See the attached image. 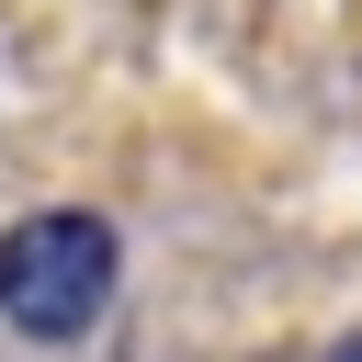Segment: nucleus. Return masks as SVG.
Here are the masks:
<instances>
[{
    "instance_id": "1",
    "label": "nucleus",
    "mask_w": 362,
    "mask_h": 362,
    "mask_svg": "<svg viewBox=\"0 0 362 362\" xmlns=\"http://www.w3.org/2000/svg\"><path fill=\"white\" fill-rule=\"evenodd\" d=\"M113 283H124V238L90 204H45L0 238V317L23 339H90Z\"/></svg>"
},
{
    "instance_id": "2",
    "label": "nucleus",
    "mask_w": 362,
    "mask_h": 362,
    "mask_svg": "<svg viewBox=\"0 0 362 362\" xmlns=\"http://www.w3.org/2000/svg\"><path fill=\"white\" fill-rule=\"evenodd\" d=\"M328 362H362V328H351V339H339V351H328Z\"/></svg>"
}]
</instances>
